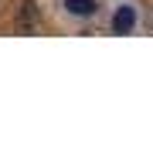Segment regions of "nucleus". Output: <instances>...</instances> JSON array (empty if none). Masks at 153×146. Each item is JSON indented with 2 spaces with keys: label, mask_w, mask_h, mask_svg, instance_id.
Listing matches in <instances>:
<instances>
[{
  "label": "nucleus",
  "mask_w": 153,
  "mask_h": 146,
  "mask_svg": "<svg viewBox=\"0 0 153 146\" xmlns=\"http://www.w3.org/2000/svg\"><path fill=\"white\" fill-rule=\"evenodd\" d=\"M21 21H24V24H34V21H38V7H34V0H24V7H21Z\"/></svg>",
  "instance_id": "nucleus-3"
},
{
  "label": "nucleus",
  "mask_w": 153,
  "mask_h": 146,
  "mask_svg": "<svg viewBox=\"0 0 153 146\" xmlns=\"http://www.w3.org/2000/svg\"><path fill=\"white\" fill-rule=\"evenodd\" d=\"M133 27H136V7L119 4L116 14H112V34H129Z\"/></svg>",
  "instance_id": "nucleus-1"
},
{
  "label": "nucleus",
  "mask_w": 153,
  "mask_h": 146,
  "mask_svg": "<svg viewBox=\"0 0 153 146\" xmlns=\"http://www.w3.org/2000/svg\"><path fill=\"white\" fill-rule=\"evenodd\" d=\"M65 10L71 17H95L99 14V0H65Z\"/></svg>",
  "instance_id": "nucleus-2"
}]
</instances>
